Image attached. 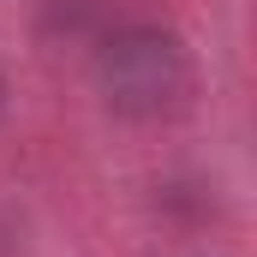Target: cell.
I'll list each match as a JSON object with an SVG mask.
<instances>
[{
    "label": "cell",
    "instance_id": "cell-1",
    "mask_svg": "<svg viewBox=\"0 0 257 257\" xmlns=\"http://www.w3.org/2000/svg\"><path fill=\"white\" fill-rule=\"evenodd\" d=\"M96 78H102L108 108L144 120V114H162V108L180 102V90H186V48H180V36H168L156 24H132L120 36H108V48L96 60Z\"/></svg>",
    "mask_w": 257,
    "mask_h": 257
},
{
    "label": "cell",
    "instance_id": "cell-2",
    "mask_svg": "<svg viewBox=\"0 0 257 257\" xmlns=\"http://www.w3.org/2000/svg\"><path fill=\"white\" fill-rule=\"evenodd\" d=\"M0 96H6V84H0Z\"/></svg>",
    "mask_w": 257,
    "mask_h": 257
}]
</instances>
